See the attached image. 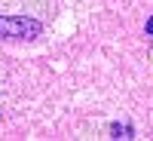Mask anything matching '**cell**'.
I'll return each instance as SVG.
<instances>
[{
    "instance_id": "3957f363",
    "label": "cell",
    "mask_w": 153,
    "mask_h": 141,
    "mask_svg": "<svg viewBox=\"0 0 153 141\" xmlns=\"http://www.w3.org/2000/svg\"><path fill=\"white\" fill-rule=\"evenodd\" d=\"M147 34H150V37H153V19H150V22H147Z\"/></svg>"
},
{
    "instance_id": "6da1fadb",
    "label": "cell",
    "mask_w": 153,
    "mask_h": 141,
    "mask_svg": "<svg viewBox=\"0 0 153 141\" xmlns=\"http://www.w3.org/2000/svg\"><path fill=\"white\" fill-rule=\"evenodd\" d=\"M43 34V22L31 16H0V40H34Z\"/></svg>"
},
{
    "instance_id": "7a4b0ae2",
    "label": "cell",
    "mask_w": 153,
    "mask_h": 141,
    "mask_svg": "<svg viewBox=\"0 0 153 141\" xmlns=\"http://www.w3.org/2000/svg\"><path fill=\"white\" fill-rule=\"evenodd\" d=\"M110 138H135V129L129 123H113L110 126Z\"/></svg>"
}]
</instances>
